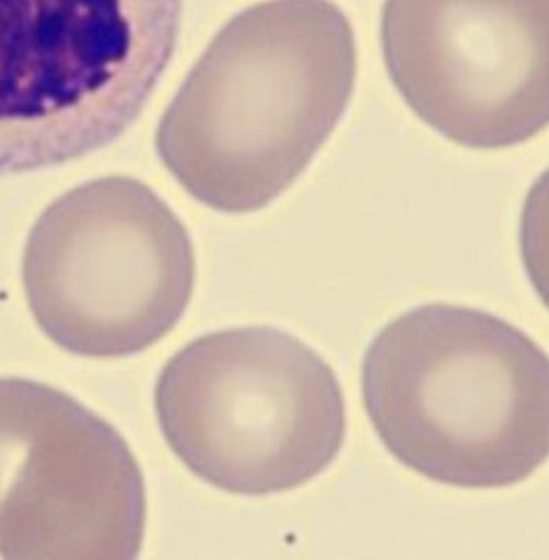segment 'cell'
Listing matches in <instances>:
<instances>
[{"mask_svg":"<svg viewBox=\"0 0 549 560\" xmlns=\"http://www.w3.org/2000/svg\"><path fill=\"white\" fill-rule=\"evenodd\" d=\"M354 31L330 0H267L221 28L155 135L165 168L196 201L253 213L311 165L347 112Z\"/></svg>","mask_w":549,"mask_h":560,"instance_id":"1","label":"cell"},{"mask_svg":"<svg viewBox=\"0 0 549 560\" xmlns=\"http://www.w3.org/2000/svg\"><path fill=\"white\" fill-rule=\"evenodd\" d=\"M363 404L407 468L459 489H505L548 459L547 352L478 308L427 304L388 323L363 359Z\"/></svg>","mask_w":549,"mask_h":560,"instance_id":"2","label":"cell"},{"mask_svg":"<svg viewBox=\"0 0 549 560\" xmlns=\"http://www.w3.org/2000/svg\"><path fill=\"white\" fill-rule=\"evenodd\" d=\"M155 409L192 475L246 497L300 489L332 465L347 438L336 371L276 327L196 338L160 374Z\"/></svg>","mask_w":549,"mask_h":560,"instance_id":"3","label":"cell"},{"mask_svg":"<svg viewBox=\"0 0 549 560\" xmlns=\"http://www.w3.org/2000/svg\"><path fill=\"white\" fill-rule=\"evenodd\" d=\"M182 0H0V176L108 147L168 68Z\"/></svg>","mask_w":549,"mask_h":560,"instance_id":"4","label":"cell"},{"mask_svg":"<svg viewBox=\"0 0 549 560\" xmlns=\"http://www.w3.org/2000/svg\"><path fill=\"white\" fill-rule=\"evenodd\" d=\"M195 280L187 229L132 177H102L65 192L25 243L23 282L35 322L83 358L147 351L180 322Z\"/></svg>","mask_w":549,"mask_h":560,"instance_id":"5","label":"cell"},{"mask_svg":"<svg viewBox=\"0 0 549 560\" xmlns=\"http://www.w3.org/2000/svg\"><path fill=\"white\" fill-rule=\"evenodd\" d=\"M147 487L122 435L67 393L0 377V556L129 560Z\"/></svg>","mask_w":549,"mask_h":560,"instance_id":"6","label":"cell"},{"mask_svg":"<svg viewBox=\"0 0 549 560\" xmlns=\"http://www.w3.org/2000/svg\"><path fill=\"white\" fill-rule=\"evenodd\" d=\"M549 0H387L381 43L395 89L449 141L525 143L548 124Z\"/></svg>","mask_w":549,"mask_h":560,"instance_id":"7","label":"cell"}]
</instances>
